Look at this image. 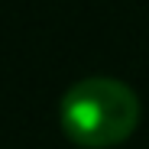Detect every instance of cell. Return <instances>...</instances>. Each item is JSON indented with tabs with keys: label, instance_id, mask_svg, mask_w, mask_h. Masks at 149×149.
<instances>
[{
	"label": "cell",
	"instance_id": "cell-1",
	"mask_svg": "<svg viewBox=\"0 0 149 149\" xmlns=\"http://www.w3.org/2000/svg\"><path fill=\"white\" fill-rule=\"evenodd\" d=\"M58 120L62 130L81 146H113L136 127L139 97L113 74H88L65 88Z\"/></svg>",
	"mask_w": 149,
	"mask_h": 149
}]
</instances>
